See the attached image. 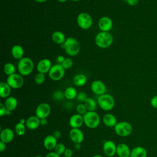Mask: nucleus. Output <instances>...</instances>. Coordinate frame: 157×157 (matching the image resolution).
<instances>
[{
  "label": "nucleus",
  "mask_w": 157,
  "mask_h": 157,
  "mask_svg": "<svg viewBox=\"0 0 157 157\" xmlns=\"http://www.w3.org/2000/svg\"><path fill=\"white\" fill-rule=\"evenodd\" d=\"M65 98L68 100H72L77 97V90L73 86L67 87L64 91Z\"/></svg>",
  "instance_id": "nucleus-28"
},
{
  "label": "nucleus",
  "mask_w": 157,
  "mask_h": 157,
  "mask_svg": "<svg viewBox=\"0 0 157 157\" xmlns=\"http://www.w3.org/2000/svg\"><path fill=\"white\" fill-rule=\"evenodd\" d=\"M7 109L6 107L4 104L1 102L0 103V116L3 117L4 115H6Z\"/></svg>",
  "instance_id": "nucleus-38"
},
{
  "label": "nucleus",
  "mask_w": 157,
  "mask_h": 157,
  "mask_svg": "<svg viewBox=\"0 0 157 157\" xmlns=\"http://www.w3.org/2000/svg\"><path fill=\"white\" fill-rule=\"evenodd\" d=\"M113 37L109 32H100L95 37V44L101 48H107L113 43Z\"/></svg>",
  "instance_id": "nucleus-1"
},
{
  "label": "nucleus",
  "mask_w": 157,
  "mask_h": 157,
  "mask_svg": "<svg viewBox=\"0 0 157 157\" xmlns=\"http://www.w3.org/2000/svg\"><path fill=\"white\" fill-rule=\"evenodd\" d=\"M45 79V74L40 72H38L34 77V82L37 85H41L44 82Z\"/></svg>",
  "instance_id": "nucleus-33"
},
{
  "label": "nucleus",
  "mask_w": 157,
  "mask_h": 157,
  "mask_svg": "<svg viewBox=\"0 0 157 157\" xmlns=\"http://www.w3.org/2000/svg\"><path fill=\"white\" fill-rule=\"evenodd\" d=\"M53 98L56 101H62L65 98L64 93L60 90H56L53 94Z\"/></svg>",
  "instance_id": "nucleus-34"
},
{
  "label": "nucleus",
  "mask_w": 157,
  "mask_h": 157,
  "mask_svg": "<svg viewBox=\"0 0 157 157\" xmlns=\"http://www.w3.org/2000/svg\"><path fill=\"white\" fill-rule=\"evenodd\" d=\"M83 123L89 128H97L100 123L99 115L95 111H88L83 115Z\"/></svg>",
  "instance_id": "nucleus-5"
},
{
  "label": "nucleus",
  "mask_w": 157,
  "mask_h": 157,
  "mask_svg": "<svg viewBox=\"0 0 157 157\" xmlns=\"http://www.w3.org/2000/svg\"><path fill=\"white\" fill-rule=\"evenodd\" d=\"M36 115L39 118H47L51 112V107L50 105L46 102L39 104L36 109Z\"/></svg>",
  "instance_id": "nucleus-10"
},
{
  "label": "nucleus",
  "mask_w": 157,
  "mask_h": 157,
  "mask_svg": "<svg viewBox=\"0 0 157 157\" xmlns=\"http://www.w3.org/2000/svg\"><path fill=\"white\" fill-rule=\"evenodd\" d=\"M139 0H127L126 2L128 5L131 6H134L139 3Z\"/></svg>",
  "instance_id": "nucleus-41"
},
{
  "label": "nucleus",
  "mask_w": 157,
  "mask_h": 157,
  "mask_svg": "<svg viewBox=\"0 0 157 157\" xmlns=\"http://www.w3.org/2000/svg\"><path fill=\"white\" fill-rule=\"evenodd\" d=\"M6 82L13 89H18L21 88L24 83V79L20 74L15 73L7 76Z\"/></svg>",
  "instance_id": "nucleus-9"
},
{
  "label": "nucleus",
  "mask_w": 157,
  "mask_h": 157,
  "mask_svg": "<svg viewBox=\"0 0 157 157\" xmlns=\"http://www.w3.org/2000/svg\"><path fill=\"white\" fill-rule=\"evenodd\" d=\"M147 151L142 146H137L131 150L130 157H147Z\"/></svg>",
  "instance_id": "nucleus-22"
},
{
  "label": "nucleus",
  "mask_w": 157,
  "mask_h": 157,
  "mask_svg": "<svg viewBox=\"0 0 157 157\" xmlns=\"http://www.w3.org/2000/svg\"><path fill=\"white\" fill-rule=\"evenodd\" d=\"M66 39L67 38H66L64 34L60 31H56L53 32L52 34V40L57 44H63L65 42Z\"/></svg>",
  "instance_id": "nucleus-24"
},
{
  "label": "nucleus",
  "mask_w": 157,
  "mask_h": 157,
  "mask_svg": "<svg viewBox=\"0 0 157 157\" xmlns=\"http://www.w3.org/2000/svg\"><path fill=\"white\" fill-rule=\"evenodd\" d=\"M6 148V144L2 142V141H0V151L1 152H2L4 151Z\"/></svg>",
  "instance_id": "nucleus-44"
},
{
  "label": "nucleus",
  "mask_w": 157,
  "mask_h": 157,
  "mask_svg": "<svg viewBox=\"0 0 157 157\" xmlns=\"http://www.w3.org/2000/svg\"><path fill=\"white\" fill-rule=\"evenodd\" d=\"M52 135H53L56 139H59V138L61 137V132H60L59 131H58V130H56V131H53Z\"/></svg>",
  "instance_id": "nucleus-43"
},
{
  "label": "nucleus",
  "mask_w": 157,
  "mask_h": 157,
  "mask_svg": "<svg viewBox=\"0 0 157 157\" xmlns=\"http://www.w3.org/2000/svg\"><path fill=\"white\" fill-rule=\"evenodd\" d=\"M97 102L99 107L105 111L112 110L115 105V100L113 96L106 93L99 96Z\"/></svg>",
  "instance_id": "nucleus-4"
},
{
  "label": "nucleus",
  "mask_w": 157,
  "mask_h": 157,
  "mask_svg": "<svg viewBox=\"0 0 157 157\" xmlns=\"http://www.w3.org/2000/svg\"><path fill=\"white\" fill-rule=\"evenodd\" d=\"M66 149V148L64 144L58 143V144H57L55 148L54 149V151L56 152V153H58V155H61L64 154Z\"/></svg>",
  "instance_id": "nucleus-35"
},
{
  "label": "nucleus",
  "mask_w": 157,
  "mask_h": 157,
  "mask_svg": "<svg viewBox=\"0 0 157 157\" xmlns=\"http://www.w3.org/2000/svg\"><path fill=\"white\" fill-rule=\"evenodd\" d=\"M98 27L102 32H109L113 26V21L109 17H102L98 21Z\"/></svg>",
  "instance_id": "nucleus-12"
},
{
  "label": "nucleus",
  "mask_w": 157,
  "mask_h": 157,
  "mask_svg": "<svg viewBox=\"0 0 157 157\" xmlns=\"http://www.w3.org/2000/svg\"><path fill=\"white\" fill-rule=\"evenodd\" d=\"M17 68L20 75L22 76H27L29 75L33 71V61L28 57H23L19 60Z\"/></svg>",
  "instance_id": "nucleus-3"
},
{
  "label": "nucleus",
  "mask_w": 157,
  "mask_h": 157,
  "mask_svg": "<svg viewBox=\"0 0 157 157\" xmlns=\"http://www.w3.org/2000/svg\"><path fill=\"white\" fill-rule=\"evenodd\" d=\"M83 123V115L78 113L72 115L69 120V124L72 128H79Z\"/></svg>",
  "instance_id": "nucleus-17"
},
{
  "label": "nucleus",
  "mask_w": 157,
  "mask_h": 157,
  "mask_svg": "<svg viewBox=\"0 0 157 157\" xmlns=\"http://www.w3.org/2000/svg\"><path fill=\"white\" fill-rule=\"evenodd\" d=\"M80 144H74V148L76 150H79L80 148Z\"/></svg>",
  "instance_id": "nucleus-47"
},
{
  "label": "nucleus",
  "mask_w": 157,
  "mask_h": 157,
  "mask_svg": "<svg viewBox=\"0 0 157 157\" xmlns=\"http://www.w3.org/2000/svg\"><path fill=\"white\" fill-rule=\"evenodd\" d=\"M34 157H42V156H34Z\"/></svg>",
  "instance_id": "nucleus-53"
},
{
  "label": "nucleus",
  "mask_w": 157,
  "mask_h": 157,
  "mask_svg": "<svg viewBox=\"0 0 157 157\" xmlns=\"http://www.w3.org/2000/svg\"><path fill=\"white\" fill-rule=\"evenodd\" d=\"M103 123L107 127H114L118 123L115 116L112 113H106L102 118Z\"/></svg>",
  "instance_id": "nucleus-21"
},
{
  "label": "nucleus",
  "mask_w": 157,
  "mask_h": 157,
  "mask_svg": "<svg viewBox=\"0 0 157 157\" xmlns=\"http://www.w3.org/2000/svg\"><path fill=\"white\" fill-rule=\"evenodd\" d=\"M76 111L77 113L83 115L88 112V110L84 104H79L76 107Z\"/></svg>",
  "instance_id": "nucleus-36"
},
{
  "label": "nucleus",
  "mask_w": 157,
  "mask_h": 157,
  "mask_svg": "<svg viewBox=\"0 0 157 157\" xmlns=\"http://www.w3.org/2000/svg\"><path fill=\"white\" fill-rule=\"evenodd\" d=\"M150 104H151V107L157 109V95H155L151 98Z\"/></svg>",
  "instance_id": "nucleus-39"
},
{
  "label": "nucleus",
  "mask_w": 157,
  "mask_h": 157,
  "mask_svg": "<svg viewBox=\"0 0 157 157\" xmlns=\"http://www.w3.org/2000/svg\"><path fill=\"white\" fill-rule=\"evenodd\" d=\"M19 122H20V123H23V124H25L26 123V120H25V118H21L20 119V121Z\"/></svg>",
  "instance_id": "nucleus-49"
},
{
  "label": "nucleus",
  "mask_w": 157,
  "mask_h": 157,
  "mask_svg": "<svg viewBox=\"0 0 157 157\" xmlns=\"http://www.w3.org/2000/svg\"><path fill=\"white\" fill-rule=\"evenodd\" d=\"M13 138H14V132L11 129L9 128H6L1 130V134H0L1 141L6 144H8L12 142Z\"/></svg>",
  "instance_id": "nucleus-16"
},
{
  "label": "nucleus",
  "mask_w": 157,
  "mask_h": 157,
  "mask_svg": "<svg viewBox=\"0 0 157 157\" xmlns=\"http://www.w3.org/2000/svg\"><path fill=\"white\" fill-rule=\"evenodd\" d=\"M87 77L85 74H78L73 78V83L77 86H82L86 83Z\"/></svg>",
  "instance_id": "nucleus-27"
},
{
  "label": "nucleus",
  "mask_w": 157,
  "mask_h": 157,
  "mask_svg": "<svg viewBox=\"0 0 157 157\" xmlns=\"http://www.w3.org/2000/svg\"><path fill=\"white\" fill-rule=\"evenodd\" d=\"M4 105L7 110L12 112L14 110L18 105L17 99L13 96H9L7 98H6L4 102Z\"/></svg>",
  "instance_id": "nucleus-26"
},
{
  "label": "nucleus",
  "mask_w": 157,
  "mask_h": 157,
  "mask_svg": "<svg viewBox=\"0 0 157 157\" xmlns=\"http://www.w3.org/2000/svg\"><path fill=\"white\" fill-rule=\"evenodd\" d=\"M71 1H75V2H77V1H80V0H71Z\"/></svg>",
  "instance_id": "nucleus-52"
},
{
  "label": "nucleus",
  "mask_w": 157,
  "mask_h": 157,
  "mask_svg": "<svg viewBox=\"0 0 157 157\" xmlns=\"http://www.w3.org/2000/svg\"><path fill=\"white\" fill-rule=\"evenodd\" d=\"M24 49L20 45H15L11 48V54L13 58L17 59H20L23 58Z\"/></svg>",
  "instance_id": "nucleus-23"
},
{
  "label": "nucleus",
  "mask_w": 157,
  "mask_h": 157,
  "mask_svg": "<svg viewBox=\"0 0 157 157\" xmlns=\"http://www.w3.org/2000/svg\"><path fill=\"white\" fill-rule=\"evenodd\" d=\"M65 58L63 55H59L57 57V61L58 62V64H61L63 61L64 60Z\"/></svg>",
  "instance_id": "nucleus-45"
},
{
  "label": "nucleus",
  "mask_w": 157,
  "mask_h": 157,
  "mask_svg": "<svg viewBox=\"0 0 157 157\" xmlns=\"http://www.w3.org/2000/svg\"><path fill=\"white\" fill-rule=\"evenodd\" d=\"M58 2H66L67 0H57Z\"/></svg>",
  "instance_id": "nucleus-51"
},
{
  "label": "nucleus",
  "mask_w": 157,
  "mask_h": 157,
  "mask_svg": "<svg viewBox=\"0 0 157 157\" xmlns=\"http://www.w3.org/2000/svg\"><path fill=\"white\" fill-rule=\"evenodd\" d=\"M63 157H66V156H63Z\"/></svg>",
  "instance_id": "nucleus-55"
},
{
  "label": "nucleus",
  "mask_w": 157,
  "mask_h": 157,
  "mask_svg": "<svg viewBox=\"0 0 157 157\" xmlns=\"http://www.w3.org/2000/svg\"><path fill=\"white\" fill-rule=\"evenodd\" d=\"M69 136L74 144H81L84 139L83 133L79 128H72L69 132Z\"/></svg>",
  "instance_id": "nucleus-13"
},
{
  "label": "nucleus",
  "mask_w": 157,
  "mask_h": 157,
  "mask_svg": "<svg viewBox=\"0 0 157 157\" xmlns=\"http://www.w3.org/2000/svg\"><path fill=\"white\" fill-rule=\"evenodd\" d=\"M47 118H42V119H40V125H42V126H45L47 124Z\"/></svg>",
  "instance_id": "nucleus-46"
},
{
  "label": "nucleus",
  "mask_w": 157,
  "mask_h": 157,
  "mask_svg": "<svg viewBox=\"0 0 157 157\" xmlns=\"http://www.w3.org/2000/svg\"><path fill=\"white\" fill-rule=\"evenodd\" d=\"M77 23L81 29H88L92 26L93 18L88 13L81 12L77 17Z\"/></svg>",
  "instance_id": "nucleus-7"
},
{
  "label": "nucleus",
  "mask_w": 157,
  "mask_h": 157,
  "mask_svg": "<svg viewBox=\"0 0 157 157\" xmlns=\"http://www.w3.org/2000/svg\"><path fill=\"white\" fill-rule=\"evenodd\" d=\"M91 90L93 93L101 96L105 93L106 86L104 83L99 80H94L91 84Z\"/></svg>",
  "instance_id": "nucleus-11"
},
{
  "label": "nucleus",
  "mask_w": 157,
  "mask_h": 157,
  "mask_svg": "<svg viewBox=\"0 0 157 157\" xmlns=\"http://www.w3.org/2000/svg\"><path fill=\"white\" fill-rule=\"evenodd\" d=\"M73 61L70 58H66L61 64L64 69H71L73 66Z\"/></svg>",
  "instance_id": "nucleus-32"
},
{
  "label": "nucleus",
  "mask_w": 157,
  "mask_h": 157,
  "mask_svg": "<svg viewBox=\"0 0 157 157\" xmlns=\"http://www.w3.org/2000/svg\"><path fill=\"white\" fill-rule=\"evenodd\" d=\"M64 155L66 157H72L73 155V151L70 148H66L64 153Z\"/></svg>",
  "instance_id": "nucleus-40"
},
{
  "label": "nucleus",
  "mask_w": 157,
  "mask_h": 157,
  "mask_svg": "<svg viewBox=\"0 0 157 157\" xmlns=\"http://www.w3.org/2000/svg\"><path fill=\"white\" fill-rule=\"evenodd\" d=\"M45 157H60V155L55 151H52L47 153Z\"/></svg>",
  "instance_id": "nucleus-42"
},
{
  "label": "nucleus",
  "mask_w": 157,
  "mask_h": 157,
  "mask_svg": "<svg viewBox=\"0 0 157 157\" xmlns=\"http://www.w3.org/2000/svg\"><path fill=\"white\" fill-rule=\"evenodd\" d=\"M102 149L106 156L111 157L116 154L117 145L112 140H106L103 144Z\"/></svg>",
  "instance_id": "nucleus-14"
},
{
  "label": "nucleus",
  "mask_w": 157,
  "mask_h": 157,
  "mask_svg": "<svg viewBox=\"0 0 157 157\" xmlns=\"http://www.w3.org/2000/svg\"><path fill=\"white\" fill-rule=\"evenodd\" d=\"M67 55L71 56L77 55L80 51V44L78 42L72 37H69L66 39L65 42L62 44Z\"/></svg>",
  "instance_id": "nucleus-2"
},
{
  "label": "nucleus",
  "mask_w": 157,
  "mask_h": 157,
  "mask_svg": "<svg viewBox=\"0 0 157 157\" xmlns=\"http://www.w3.org/2000/svg\"><path fill=\"white\" fill-rule=\"evenodd\" d=\"M133 130L132 124L128 121L118 122L114 126V131L117 135L120 137L129 136Z\"/></svg>",
  "instance_id": "nucleus-6"
},
{
  "label": "nucleus",
  "mask_w": 157,
  "mask_h": 157,
  "mask_svg": "<svg viewBox=\"0 0 157 157\" xmlns=\"http://www.w3.org/2000/svg\"><path fill=\"white\" fill-rule=\"evenodd\" d=\"M36 2H38V3H43V2H45L46 1H47L48 0H34Z\"/></svg>",
  "instance_id": "nucleus-48"
},
{
  "label": "nucleus",
  "mask_w": 157,
  "mask_h": 157,
  "mask_svg": "<svg viewBox=\"0 0 157 157\" xmlns=\"http://www.w3.org/2000/svg\"><path fill=\"white\" fill-rule=\"evenodd\" d=\"M15 67L14 66V64H13L11 63H6L3 68V71L7 75H12L13 74L15 73Z\"/></svg>",
  "instance_id": "nucleus-30"
},
{
  "label": "nucleus",
  "mask_w": 157,
  "mask_h": 157,
  "mask_svg": "<svg viewBox=\"0 0 157 157\" xmlns=\"http://www.w3.org/2000/svg\"><path fill=\"white\" fill-rule=\"evenodd\" d=\"M11 87L7 82H1L0 83V96L2 98H7L10 96Z\"/></svg>",
  "instance_id": "nucleus-25"
},
{
  "label": "nucleus",
  "mask_w": 157,
  "mask_h": 157,
  "mask_svg": "<svg viewBox=\"0 0 157 157\" xmlns=\"http://www.w3.org/2000/svg\"><path fill=\"white\" fill-rule=\"evenodd\" d=\"M40 125V119L36 116H31L27 118L26 120L25 126L30 130L36 129Z\"/></svg>",
  "instance_id": "nucleus-20"
},
{
  "label": "nucleus",
  "mask_w": 157,
  "mask_h": 157,
  "mask_svg": "<svg viewBox=\"0 0 157 157\" xmlns=\"http://www.w3.org/2000/svg\"><path fill=\"white\" fill-rule=\"evenodd\" d=\"M76 98H77V99L78 101L84 103L85 101L87 99V98L88 97L87 96V94L85 92L81 91V92H79L78 93H77V95Z\"/></svg>",
  "instance_id": "nucleus-37"
},
{
  "label": "nucleus",
  "mask_w": 157,
  "mask_h": 157,
  "mask_svg": "<svg viewBox=\"0 0 157 157\" xmlns=\"http://www.w3.org/2000/svg\"><path fill=\"white\" fill-rule=\"evenodd\" d=\"M93 157H103V156L101 155H94Z\"/></svg>",
  "instance_id": "nucleus-50"
},
{
  "label": "nucleus",
  "mask_w": 157,
  "mask_h": 157,
  "mask_svg": "<svg viewBox=\"0 0 157 157\" xmlns=\"http://www.w3.org/2000/svg\"><path fill=\"white\" fill-rule=\"evenodd\" d=\"M52 66L53 65L52 64V62L49 59L44 58L39 61V63L37 64L36 69L38 72H40L45 74L47 72L48 73Z\"/></svg>",
  "instance_id": "nucleus-15"
},
{
  "label": "nucleus",
  "mask_w": 157,
  "mask_h": 157,
  "mask_svg": "<svg viewBox=\"0 0 157 157\" xmlns=\"http://www.w3.org/2000/svg\"><path fill=\"white\" fill-rule=\"evenodd\" d=\"M57 144V139L52 134L47 136L43 141L44 147L48 150H54Z\"/></svg>",
  "instance_id": "nucleus-19"
},
{
  "label": "nucleus",
  "mask_w": 157,
  "mask_h": 157,
  "mask_svg": "<svg viewBox=\"0 0 157 157\" xmlns=\"http://www.w3.org/2000/svg\"><path fill=\"white\" fill-rule=\"evenodd\" d=\"M49 77L54 81L61 80L65 74V69L61 64H55L52 66L48 72Z\"/></svg>",
  "instance_id": "nucleus-8"
},
{
  "label": "nucleus",
  "mask_w": 157,
  "mask_h": 157,
  "mask_svg": "<svg viewBox=\"0 0 157 157\" xmlns=\"http://www.w3.org/2000/svg\"><path fill=\"white\" fill-rule=\"evenodd\" d=\"M124 1H126H126H127V0H124Z\"/></svg>",
  "instance_id": "nucleus-54"
},
{
  "label": "nucleus",
  "mask_w": 157,
  "mask_h": 157,
  "mask_svg": "<svg viewBox=\"0 0 157 157\" xmlns=\"http://www.w3.org/2000/svg\"><path fill=\"white\" fill-rule=\"evenodd\" d=\"M116 154L119 157H130L131 150L127 144L121 143L117 145Z\"/></svg>",
  "instance_id": "nucleus-18"
},
{
  "label": "nucleus",
  "mask_w": 157,
  "mask_h": 157,
  "mask_svg": "<svg viewBox=\"0 0 157 157\" xmlns=\"http://www.w3.org/2000/svg\"><path fill=\"white\" fill-rule=\"evenodd\" d=\"M26 126L25 124H23L20 122H18L15 127V133L20 136H21L25 134L26 131Z\"/></svg>",
  "instance_id": "nucleus-31"
},
{
  "label": "nucleus",
  "mask_w": 157,
  "mask_h": 157,
  "mask_svg": "<svg viewBox=\"0 0 157 157\" xmlns=\"http://www.w3.org/2000/svg\"><path fill=\"white\" fill-rule=\"evenodd\" d=\"M88 111H95L98 107V102L92 98H88L83 103Z\"/></svg>",
  "instance_id": "nucleus-29"
}]
</instances>
